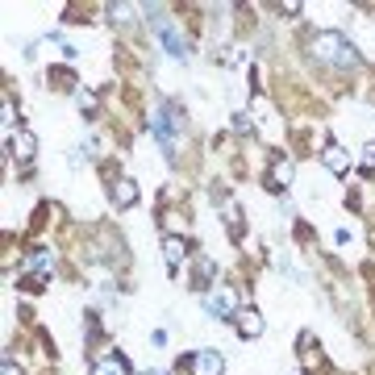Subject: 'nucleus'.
<instances>
[{"label": "nucleus", "mask_w": 375, "mask_h": 375, "mask_svg": "<svg viewBox=\"0 0 375 375\" xmlns=\"http://www.w3.org/2000/svg\"><path fill=\"white\" fill-rule=\"evenodd\" d=\"M184 255H188V246H184V238H163V259H167V267H179L184 263Z\"/></svg>", "instance_id": "obj_10"}, {"label": "nucleus", "mask_w": 375, "mask_h": 375, "mask_svg": "<svg viewBox=\"0 0 375 375\" xmlns=\"http://www.w3.org/2000/svg\"><path fill=\"white\" fill-rule=\"evenodd\" d=\"M209 276H213V259H209V255H200V259H196V280H200V284H209Z\"/></svg>", "instance_id": "obj_16"}, {"label": "nucleus", "mask_w": 375, "mask_h": 375, "mask_svg": "<svg viewBox=\"0 0 375 375\" xmlns=\"http://www.w3.org/2000/svg\"><path fill=\"white\" fill-rule=\"evenodd\" d=\"M225 225H230V234H234V238L242 234V213H238V205H234V200H225Z\"/></svg>", "instance_id": "obj_13"}, {"label": "nucleus", "mask_w": 375, "mask_h": 375, "mask_svg": "<svg viewBox=\"0 0 375 375\" xmlns=\"http://www.w3.org/2000/svg\"><path fill=\"white\" fill-rule=\"evenodd\" d=\"M33 150H38V138H33L29 129H17V134H8V154H17V159L25 163V159H33Z\"/></svg>", "instance_id": "obj_5"}, {"label": "nucleus", "mask_w": 375, "mask_h": 375, "mask_svg": "<svg viewBox=\"0 0 375 375\" xmlns=\"http://www.w3.org/2000/svg\"><path fill=\"white\" fill-rule=\"evenodd\" d=\"M92 375H129V367H125V359H117V355H104V359H96Z\"/></svg>", "instance_id": "obj_11"}, {"label": "nucleus", "mask_w": 375, "mask_h": 375, "mask_svg": "<svg viewBox=\"0 0 375 375\" xmlns=\"http://www.w3.org/2000/svg\"><path fill=\"white\" fill-rule=\"evenodd\" d=\"M113 205L117 209H134L138 205V184L134 179H117L113 184Z\"/></svg>", "instance_id": "obj_8"}, {"label": "nucleus", "mask_w": 375, "mask_h": 375, "mask_svg": "<svg viewBox=\"0 0 375 375\" xmlns=\"http://www.w3.org/2000/svg\"><path fill=\"white\" fill-rule=\"evenodd\" d=\"M359 167H363V171H375V142H367V146H363V154H359Z\"/></svg>", "instance_id": "obj_17"}, {"label": "nucleus", "mask_w": 375, "mask_h": 375, "mask_svg": "<svg viewBox=\"0 0 375 375\" xmlns=\"http://www.w3.org/2000/svg\"><path fill=\"white\" fill-rule=\"evenodd\" d=\"M313 58H317V63H326V67H338V71H346V67H355V63H359L355 46H351L342 33H334V29H326V33H317V38H313Z\"/></svg>", "instance_id": "obj_1"}, {"label": "nucleus", "mask_w": 375, "mask_h": 375, "mask_svg": "<svg viewBox=\"0 0 375 375\" xmlns=\"http://www.w3.org/2000/svg\"><path fill=\"white\" fill-rule=\"evenodd\" d=\"M146 375H154V372H146Z\"/></svg>", "instance_id": "obj_19"}, {"label": "nucleus", "mask_w": 375, "mask_h": 375, "mask_svg": "<svg viewBox=\"0 0 375 375\" xmlns=\"http://www.w3.org/2000/svg\"><path fill=\"white\" fill-rule=\"evenodd\" d=\"M292 184V163L288 159H276L271 163V188H288Z\"/></svg>", "instance_id": "obj_12"}, {"label": "nucleus", "mask_w": 375, "mask_h": 375, "mask_svg": "<svg viewBox=\"0 0 375 375\" xmlns=\"http://www.w3.org/2000/svg\"><path fill=\"white\" fill-rule=\"evenodd\" d=\"M134 13H138L134 4H109V17L113 21H134Z\"/></svg>", "instance_id": "obj_15"}, {"label": "nucleus", "mask_w": 375, "mask_h": 375, "mask_svg": "<svg viewBox=\"0 0 375 375\" xmlns=\"http://www.w3.org/2000/svg\"><path fill=\"white\" fill-rule=\"evenodd\" d=\"M234 321H238V334H242V338H259V334H263V317H259L255 309H238Z\"/></svg>", "instance_id": "obj_9"}, {"label": "nucleus", "mask_w": 375, "mask_h": 375, "mask_svg": "<svg viewBox=\"0 0 375 375\" xmlns=\"http://www.w3.org/2000/svg\"><path fill=\"white\" fill-rule=\"evenodd\" d=\"M150 21H154V33H159L163 50H167V54H175V58H188V38L179 33V25H175L171 17H159V13H154Z\"/></svg>", "instance_id": "obj_3"}, {"label": "nucleus", "mask_w": 375, "mask_h": 375, "mask_svg": "<svg viewBox=\"0 0 375 375\" xmlns=\"http://www.w3.org/2000/svg\"><path fill=\"white\" fill-rule=\"evenodd\" d=\"M205 309H209L213 317H238V296H234L230 288H221V284H217V288H209V292H205Z\"/></svg>", "instance_id": "obj_4"}, {"label": "nucleus", "mask_w": 375, "mask_h": 375, "mask_svg": "<svg viewBox=\"0 0 375 375\" xmlns=\"http://www.w3.org/2000/svg\"><path fill=\"white\" fill-rule=\"evenodd\" d=\"M0 375H21V372H17V363H13V359H4V363H0Z\"/></svg>", "instance_id": "obj_18"}, {"label": "nucleus", "mask_w": 375, "mask_h": 375, "mask_svg": "<svg viewBox=\"0 0 375 375\" xmlns=\"http://www.w3.org/2000/svg\"><path fill=\"white\" fill-rule=\"evenodd\" d=\"M150 129H154L159 146H163V150L171 154V150H175V134L184 129L179 104H171V100H159V104H154V113H150Z\"/></svg>", "instance_id": "obj_2"}, {"label": "nucleus", "mask_w": 375, "mask_h": 375, "mask_svg": "<svg viewBox=\"0 0 375 375\" xmlns=\"http://www.w3.org/2000/svg\"><path fill=\"white\" fill-rule=\"evenodd\" d=\"M25 267H29V271H42V276H46V271L54 267V259H50L46 250H38V255H29V263H25Z\"/></svg>", "instance_id": "obj_14"}, {"label": "nucleus", "mask_w": 375, "mask_h": 375, "mask_svg": "<svg viewBox=\"0 0 375 375\" xmlns=\"http://www.w3.org/2000/svg\"><path fill=\"white\" fill-rule=\"evenodd\" d=\"M321 159H326V167H330V171H334V175H342V171H346V167H351V150H346V146H338V142H330V146H326V154H321Z\"/></svg>", "instance_id": "obj_7"}, {"label": "nucleus", "mask_w": 375, "mask_h": 375, "mask_svg": "<svg viewBox=\"0 0 375 375\" xmlns=\"http://www.w3.org/2000/svg\"><path fill=\"white\" fill-rule=\"evenodd\" d=\"M221 351H196V359H192V372L196 375H221Z\"/></svg>", "instance_id": "obj_6"}]
</instances>
